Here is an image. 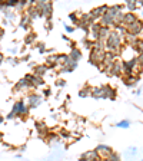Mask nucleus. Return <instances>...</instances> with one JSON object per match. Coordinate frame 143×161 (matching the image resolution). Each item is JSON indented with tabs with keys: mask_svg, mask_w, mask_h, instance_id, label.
Returning a JSON list of instances; mask_svg holds the SVG:
<instances>
[{
	"mask_svg": "<svg viewBox=\"0 0 143 161\" xmlns=\"http://www.w3.org/2000/svg\"><path fill=\"white\" fill-rule=\"evenodd\" d=\"M27 112H29V107H27V105H24L22 101H19V102H16V104L13 105L12 112H10L6 118H7V119H12V118H14L16 115H26Z\"/></svg>",
	"mask_w": 143,
	"mask_h": 161,
	"instance_id": "nucleus-1",
	"label": "nucleus"
},
{
	"mask_svg": "<svg viewBox=\"0 0 143 161\" xmlns=\"http://www.w3.org/2000/svg\"><path fill=\"white\" fill-rule=\"evenodd\" d=\"M142 29H143V23L140 22V20H136V22H133L130 26H127V33L136 36L137 33H140V30Z\"/></svg>",
	"mask_w": 143,
	"mask_h": 161,
	"instance_id": "nucleus-2",
	"label": "nucleus"
},
{
	"mask_svg": "<svg viewBox=\"0 0 143 161\" xmlns=\"http://www.w3.org/2000/svg\"><path fill=\"white\" fill-rule=\"evenodd\" d=\"M42 97H40L39 94H32L29 95V98H27V102H29V105L27 107H37V105H40V102H42Z\"/></svg>",
	"mask_w": 143,
	"mask_h": 161,
	"instance_id": "nucleus-3",
	"label": "nucleus"
},
{
	"mask_svg": "<svg viewBox=\"0 0 143 161\" xmlns=\"http://www.w3.org/2000/svg\"><path fill=\"white\" fill-rule=\"evenodd\" d=\"M69 58L72 60H74V62H77V60L82 58V53H80V50L77 49V47H73V49H72V53H70Z\"/></svg>",
	"mask_w": 143,
	"mask_h": 161,
	"instance_id": "nucleus-4",
	"label": "nucleus"
},
{
	"mask_svg": "<svg viewBox=\"0 0 143 161\" xmlns=\"http://www.w3.org/2000/svg\"><path fill=\"white\" fill-rule=\"evenodd\" d=\"M46 70H47L46 66H36V68H34V76L42 78L44 74H46Z\"/></svg>",
	"mask_w": 143,
	"mask_h": 161,
	"instance_id": "nucleus-5",
	"label": "nucleus"
},
{
	"mask_svg": "<svg viewBox=\"0 0 143 161\" xmlns=\"http://www.w3.org/2000/svg\"><path fill=\"white\" fill-rule=\"evenodd\" d=\"M57 58L59 56H56V55H54V56H49L47 58V65H52V66H54V65H57Z\"/></svg>",
	"mask_w": 143,
	"mask_h": 161,
	"instance_id": "nucleus-6",
	"label": "nucleus"
},
{
	"mask_svg": "<svg viewBox=\"0 0 143 161\" xmlns=\"http://www.w3.org/2000/svg\"><path fill=\"white\" fill-rule=\"evenodd\" d=\"M116 125H117V127H120V128H127L130 125V122H129V121H120L119 124H116Z\"/></svg>",
	"mask_w": 143,
	"mask_h": 161,
	"instance_id": "nucleus-7",
	"label": "nucleus"
},
{
	"mask_svg": "<svg viewBox=\"0 0 143 161\" xmlns=\"http://www.w3.org/2000/svg\"><path fill=\"white\" fill-rule=\"evenodd\" d=\"M34 40V35H29V36L26 37V43H32Z\"/></svg>",
	"mask_w": 143,
	"mask_h": 161,
	"instance_id": "nucleus-8",
	"label": "nucleus"
},
{
	"mask_svg": "<svg viewBox=\"0 0 143 161\" xmlns=\"http://www.w3.org/2000/svg\"><path fill=\"white\" fill-rule=\"evenodd\" d=\"M127 7H129L130 10H133V9H136V3H133V2H132V3H130V2H127Z\"/></svg>",
	"mask_w": 143,
	"mask_h": 161,
	"instance_id": "nucleus-9",
	"label": "nucleus"
},
{
	"mask_svg": "<svg viewBox=\"0 0 143 161\" xmlns=\"http://www.w3.org/2000/svg\"><path fill=\"white\" fill-rule=\"evenodd\" d=\"M70 19H72V20H73V22H74V23H77V17H76V14H73V13H70Z\"/></svg>",
	"mask_w": 143,
	"mask_h": 161,
	"instance_id": "nucleus-10",
	"label": "nucleus"
},
{
	"mask_svg": "<svg viewBox=\"0 0 143 161\" xmlns=\"http://www.w3.org/2000/svg\"><path fill=\"white\" fill-rule=\"evenodd\" d=\"M39 52H40V53H43V52H44V45L43 43L39 45Z\"/></svg>",
	"mask_w": 143,
	"mask_h": 161,
	"instance_id": "nucleus-11",
	"label": "nucleus"
},
{
	"mask_svg": "<svg viewBox=\"0 0 143 161\" xmlns=\"http://www.w3.org/2000/svg\"><path fill=\"white\" fill-rule=\"evenodd\" d=\"M66 30L70 33V32H73V30H74V27H72V26H66Z\"/></svg>",
	"mask_w": 143,
	"mask_h": 161,
	"instance_id": "nucleus-12",
	"label": "nucleus"
},
{
	"mask_svg": "<svg viewBox=\"0 0 143 161\" xmlns=\"http://www.w3.org/2000/svg\"><path fill=\"white\" fill-rule=\"evenodd\" d=\"M3 60H4V56H3V53H0V64H3Z\"/></svg>",
	"mask_w": 143,
	"mask_h": 161,
	"instance_id": "nucleus-13",
	"label": "nucleus"
},
{
	"mask_svg": "<svg viewBox=\"0 0 143 161\" xmlns=\"http://www.w3.org/2000/svg\"><path fill=\"white\" fill-rule=\"evenodd\" d=\"M136 6H143V2H139V3H136Z\"/></svg>",
	"mask_w": 143,
	"mask_h": 161,
	"instance_id": "nucleus-14",
	"label": "nucleus"
},
{
	"mask_svg": "<svg viewBox=\"0 0 143 161\" xmlns=\"http://www.w3.org/2000/svg\"><path fill=\"white\" fill-rule=\"evenodd\" d=\"M2 122H3V117H2V115H0V124H2Z\"/></svg>",
	"mask_w": 143,
	"mask_h": 161,
	"instance_id": "nucleus-15",
	"label": "nucleus"
},
{
	"mask_svg": "<svg viewBox=\"0 0 143 161\" xmlns=\"http://www.w3.org/2000/svg\"><path fill=\"white\" fill-rule=\"evenodd\" d=\"M2 137H3V135H2V134H0V140H2Z\"/></svg>",
	"mask_w": 143,
	"mask_h": 161,
	"instance_id": "nucleus-16",
	"label": "nucleus"
}]
</instances>
